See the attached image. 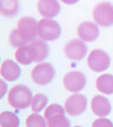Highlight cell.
Returning a JSON list of instances; mask_svg holds the SVG:
<instances>
[{"instance_id": "cell-1", "label": "cell", "mask_w": 113, "mask_h": 127, "mask_svg": "<svg viewBox=\"0 0 113 127\" xmlns=\"http://www.w3.org/2000/svg\"><path fill=\"white\" fill-rule=\"evenodd\" d=\"M31 90L25 85H15L8 93V103L15 109H25L32 102Z\"/></svg>"}, {"instance_id": "cell-2", "label": "cell", "mask_w": 113, "mask_h": 127, "mask_svg": "<svg viewBox=\"0 0 113 127\" xmlns=\"http://www.w3.org/2000/svg\"><path fill=\"white\" fill-rule=\"evenodd\" d=\"M44 118L48 127H71V122L65 115V109L59 104L48 106L44 111Z\"/></svg>"}, {"instance_id": "cell-3", "label": "cell", "mask_w": 113, "mask_h": 127, "mask_svg": "<svg viewBox=\"0 0 113 127\" xmlns=\"http://www.w3.org/2000/svg\"><path fill=\"white\" fill-rule=\"evenodd\" d=\"M38 22L32 17H23L19 20L15 31L24 45L35 40L38 35Z\"/></svg>"}, {"instance_id": "cell-4", "label": "cell", "mask_w": 113, "mask_h": 127, "mask_svg": "<svg viewBox=\"0 0 113 127\" xmlns=\"http://www.w3.org/2000/svg\"><path fill=\"white\" fill-rule=\"evenodd\" d=\"M38 35L40 39L52 42L60 36L61 28L59 23L50 19H42L38 21Z\"/></svg>"}, {"instance_id": "cell-5", "label": "cell", "mask_w": 113, "mask_h": 127, "mask_svg": "<svg viewBox=\"0 0 113 127\" xmlns=\"http://www.w3.org/2000/svg\"><path fill=\"white\" fill-rule=\"evenodd\" d=\"M55 76V69L49 63H42L32 69L31 73L32 81L38 86H46L53 81Z\"/></svg>"}, {"instance_id": "cell-6", "label": "cell", "mask_w": 113, "mask_h": 127, "mask_svg": "<svg viewBox=\"0 0 113 127\" xmlns=\"http://www.w3.org/2000/svg\"><path fill=\"white\" fill-rule=\"evenodd\" d=\"M95 23L101 27L113 26V6L108 2H102L95 6L93 12Z\"/></svg>"}, {"instance_id": "cell-7", "label": "cell", "mask_w": 113, "mask_h": 127, "mask_svg": "<svg viewBox=\"0 0 113 127\" xmlns=\"http://www.w3.org/2000/svg\"><path fill=\"white\" fill-rule=\"evenodd\" d=\"M88 65L94 72H103L111 64V58L107 53L100 49H94L89 55Z\"/></svg>"}, {"instance_id": "cell-8", "label": "cell", "mask_w": 113, "mask_h": 127, "mask_svg": "<svg viewBox=\"0 0 113 127\" xmlns=\"http://www.w3.org/2000/svg\"><path fill=\"white\" fill-rule=\"evenodd\" d=\"M88 106L87 98L83 94L76 93L65 100V111L71 116H78L85 112Z\"/></svg>"}, {"instance_id": "cell-9", "label": "cell", "mask_w": 113, "mask_h": 127, "mask_svg": "<svg viewBox=\"0 0 113 127\" xmlns=\"http://www.w3.org/2000/svg\"><path fill=\"white\" fill-rule=\"evenodd\" d=\"M87 80L85 75L80 71H70L64 76L63 85L71 93H78L85 87Z\"/></svg>"}, {"instance_id": "cell-10", "label": "cell", "mask_w": 113, "mask_h": 127, "mask_svg": "<svg viewBox=\"0 0 113 127\" xmlns=\"http://www.w3.org/2000/svg\"><path fill=\"white\" fill-rule=\"evenodd\" d=\"M64 53L67 59L73 61H79L86 56L88 48L83 41L73 39L67 42L65 46Z\"/></svg>"}, {"instance_id": "cell-11", "label": "cell", "mask_w": 113, "mask_h": 127, "mask_svg": "<svg viewBox=\"0 0 113 127\" xmlns=\"http://www.w3.org/2000/svg\"><path fill=\"white\" fill-rule=\"evenodd\" d=\"M31 56L33 62H43L48 58L49 45L42 39H35L29 45Z\"/></svg>"}, {"instance_id": "cell-12", "label": "cell", "mask_w": 113, "mask_h": 127, "mask_svg": "<svg viewBox=\"0 0 113 127\" xmlns=\"http://www.w3.org/2000/svg\"><path fill=\"white\" fill-rule=\"evenodd\" d=\"M77 35L80 39L85 42H94L100 35V29L98 26L91 21H84L79 25L77 28Z\"/></svg>"}, {"instance_id": "cell-13", "label": "cell", "mask_w": 113, "mask_h": 127, "mask_svg": "<svg viewBox=\"0 0 113 127\" xmlns=\"http://www.w3.org/2000/svg\"><path fill=\"white\" fill-rule=\"evenodd\" d=\"M38 9L42 16L46 19H51L59 14L60 5L57 0H39Z\"/></svg>"}, {"instance_id": "cell-14", "label": "cell", "mask_w": 113, "mask_h": 127, "mask_svg": "<svg viewBox=\"0 0 113 127\" xmlns=\"http://www.w3.org/2000/svg\"><path fill=\"white\" fill-rule=\"evenodd\" d=\"M91 108L95 115L103 118L111 113L112 105L106 97L101 95H97L92 98Z\"/></svg>"}, {"instance_id": "cell-15", "label": "cell", "mask_w": 113, "mask_h": 127, "mask_svg": "<svg viewBox=\"0 0 113 127\" xmlns=\"http://www.w3.org/2000/svg\"><path fill=\"white\" fill-rule=\"evenodd\" d=\"M21 75V69L15 61L6 59L1 66V75L8 81H15Z\"/></svg>"}, {"instance_id": "cell-16", "label": "cell", "mask_w": 113, "mask_h": 127, "mask_svg": "<svg viewBox=\"0 0 113 127\" xmlns=\"http://www.w3.org/2000/svg\"><path fill=\"white\" fill-rule=\"evenodd\" d=\"M96 88L104 94H113V75L111 74H104L96 80Z\"/></svg>"}, {"instance_id": "cell-17", "label": "cell", "mask_w": 113, "mask_h": 127, "mask_svg": "<svg viewBox=\"0 0 113 127\" xmlns=\"http://www.w3.org/2000/svg\"><path fill=\"white\" fill-rule=\"evenodd\" d=\"M19 11L18 0H0V12L7 18L14 17Z\"/></svg>"}, {"instance_id": "cell-18", "label": "cell", "mask_w": 113, "mask_h": 127, "mask_svg": "<svg viewBox=\"0 0 113 127\" xmlns=\"http://www.w3.org/2000/svg\"><path fill=\"white\" fill-rule=\"evenodd\" d=\"M0 126L1 127H19V117L13 112H2L0 114Z\"/></svg>"}, {"instance_id": "cell-19", "label": "cell", "mask_w": 113, "mask_h": 127, "mask_svg": "<svg viewBox=\"0 0 113 127\" xmlns=\"http://www.w3.org/2000/svg\"><path fill=\"white\" fill-rule=\"evenodd\" d=\"M15 58L18 63L23 65H28L33 62L31 56L29 45H24L18 48L15 54Z\"/></svg>"}, {"instance_id": "cell-20", "label": "cell", "mask_w": 113, "mask_h": 127, "mask_svg": "<svg viewBox=\"0 0 113 127\" xmlns=\"http://www.w3.org/2000/svg\"><path fill=\"white\" fill-rule=\"evenodd\" d=\"M49 99L46 95L43 93H37L34 95L32 102V109L34 113L41 112L48 104Z\"/></svg>"}, {"instance_id": "cell-21", "label": "cell", "mask_w": 113, "mask_h": 127, "mask_svg": "<svg viewBox=\"0 0 113 127\" xmlns=\"http://www.w3.org/2000/svg\"><path fill=\"white\" fill-rule=\"evenodd\" d=\"M47 120L38 114H32L26 118V127H47Z\"/></svg>"}, {"instance_id": "cell-22", "label": "cell", "mask_w": 113, "mask_h": 127, "mask_svg": "<svg viewBox=\"0 0 113 127\" xmlns=\"http://www.w3.org/2000/svg\"><path fill=\"white\" fill-rule=\"evenodd\" d=\"M9 42L13 48H20V47H21V46H24V43L22 42V41L20 39L19 36H18L15 29L13 30L11 32H10Z\"/></svg>"}, {"instance_id": "cell-23", "label": "cell", "mask_w": 113, "mask_h": 127, "mask_svg": "<svg viewBox=\"0 0 113 127\" xmlns=\"http://www.w3.org/2000/svg\"><path fill=\"white\" fill-rule=\"evenodd\" d=\"M92 127H113V123L108 119L100 118L94 120Z\"/></svg>"}, {"instance_id": "cell-24", "label": "cell", "mask_w": 113, "mask_h": 127, "mask_svg": "<svg viewBox=\"0 0 113 127\" xmlns=\"http://www.w3.org/2000/svg\"><path fill=\"white\" fill-rule=\"evenodd\" d=\"M0 87H1V94H0V98H3L4 97V95L6 94V92H7V85L3 80L0 81Z\"/></svg>"}, {"instance_id": "cell-25", "label": "cell", "mask_w": 113, "mask_h": 127, "mask_svg": "<svg viewBox=\"0 0 113 127\" xmlns=\"http://www.w3.org/2000/svg\"><path fill=\"white\" fill-rule=\"evenodd\" d=\"M79 0H61V2L66 3V4L71 5V4H75L76 3H77Z\"/></svg>"}, {"instance_id": "cell-26", "label": "cell", "mask_w": 113, "mask_h": 127, "mask_svg": "<svg viewBox=\"0 0 113 127\" xmlns=\"http://www.w3.org/2000/svg\"><path fill=\"white\" fill-rule=\"evenodd\" d=\"M75 127H82V126H75Z\"/></svg>"}]
</instances>
